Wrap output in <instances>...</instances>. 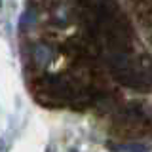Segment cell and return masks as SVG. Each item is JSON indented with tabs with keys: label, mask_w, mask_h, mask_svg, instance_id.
<instances>
[{
	"label": "cell",
	"mask_w": 152,
	"mask_h": 152,
	"mask_svg": "<svg viewBox=\"0 0 152 152\" xmlns=\"http://www.w3.org/2000/svg\"><path fill=\"white\" fill-rule=\"evenodd\" d=\"M51 59V51L48 48H38L36 50V61L38 63H48Z\"/></svg>",
	"instance_id": "1"
},
{
	"label": "cell",
	"mask_w": 152,
	"mask_h": 152,
	"mask_svg": "<svg viewBox=\"0 0 152 152\" xmlns=\"http://www.w3.org/2000/svg\"><path fill=\"white\" fill-rule=\"evenodd\" d=\"M118 150H146L148 146H142V145H129V146H124V145H120V146H116Z\"/></svg>",
	"instance_id": "2"
},
{
	"label": "cell",
	"mask_w": 152,
	"mask_h": 152,
	"mask_svg": "<svg viewBox=\"0 0 152 152\" xmlns=\"http://www.w3.org/2000/svg\"><path fill=\"white\" fill-rule=\"evenodd\" d=\"M28 23V25H32V23H34V15H32L31 12L28 13H25V15H23V19H21V27H25Z\"/></svg>",
	"instance_id": "3"
}]
</instances>
